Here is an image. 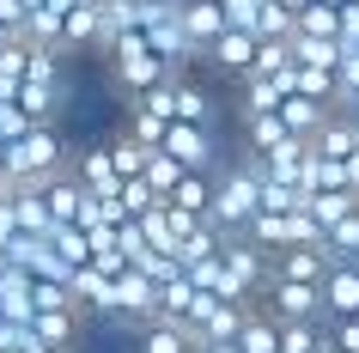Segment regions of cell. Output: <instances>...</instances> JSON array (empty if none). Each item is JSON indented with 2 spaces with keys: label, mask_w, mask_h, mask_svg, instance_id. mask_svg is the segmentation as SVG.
Returning a JSON list of instances; mask_svg holds the SVG:
<instances>
[{
  "label": "cell",
  "mask_w": 359,
  "mask_h": 353,
  "mask_svg": "<svg viewBox=\"0 0 359 353\" xmlns=\"http://www.w3.org/2000/svg\"><path fill=\"white\" fill-rule=\"evenodd\" d=\"M256 213H262V177L250 165V152H238V159H226V165L213 171V213L208 220L226 238H244L250 225H256Z\"/></svg>",
  "instance_id": "6da1fadb"
},
{
  "label": "cell",
  "mask_w": 359,
  "mask_h": 353,
  "mask_svg": "<svg viewBox=\"0 0 359 353\" xmlns=\"http://www.w3.org/2000/svg\"><path fill=\"white\" fill-rule=\"evenodd\" d=\"M104 74H110V92L122 98H140L152 92V86H165V79H177V67H170L158 49L147 43V31H128V37L116 43L110 55H104Z\"/></svg>",
  "instance_id": "7a4b0ae2"
},
{
  "label": "cell",
  "mask_w": 359,
  "mask_h": 353,
  "mask_svg": "<svg viewBox=\"0 0 359 353\" xmlns=\"http://www.w3.org/2000/svg\"><path fill=\"white\" fill-rule=\"evenodd\" d=\"M256 305L274 323H329L323 317V286H299V280H268Z\"/></svg>",
  "instance_id": "3957f363"
},
{
  "label": "cell",
  "mask_w": 359,
  "mask_h": 353,
  "mask_svg": "<svg viewBox=\"0 0 359 353\" xmlns=\"http://www.w3.org/2000/svg\"><path fill=\"white\" fill-rule=\"evenodd\" d=\"M165 152L183 171H219L226 165V159H219V128H195V122H170Z\"/></svg>",
  "instance_id": "277c9868"
},
{
  "label": "cell",
  "mask_w": 359,
  "mask_h": 353,
  "mask_svg": "<svg viewBox=\"0 0 359 353\" xmlns=\"http://www.w3.org/2000/svg\"><path fill=\"white\" fill-rule=\"evenodd\" d=\"M183 31H189L195 67H208V49L231 31V19H226V6H219V0H183Z\"/></svg>",
  "instance_id": "5b68a950"
},
{
  "label": "cell",
  "mask_w": 359,
  "mask_h": 353,
  "mask_svg": "<svg viewBox=\"0 0 359 353\" xmlns=\"http://www.w3.org/2000/svg\"><path fill=\"white\" fill-rule=\"evenodd\" d=\"M67 171L79 177V189H86V195H116V189H122V177H116V159H110V140L79 147L74 159H67Z\"/></svg>",
  "instance_id": "8992f818"
},
{
  "label": "cell",
  "mask_w": 359,
  "mask_h": 353,
  "mask_svg": "<svg viewBox=\"0 0 359 353\" xmlns=\"http://www.w3.org/2000/svg\"><path fill=\"white\" fill-rule=\"evenodd\" d=\"M116 317L122 323H152L158 317V280L128 268V274H116Z\"/></svg>",
  "instance_id": "52a82bcc"
},
{
  "label": "cell",
  "mask_w": 359,
  "mask_h": 353,
  "mask_svg": "<svg viewBox=\"0 0 359 353\" xmlns=\"http://www.w3.org/2000/svg\"><path fill=\"white\" fill-rule=\"evenodd\" d=\"M311 152H317V159H335V165H347V177H353V159H359V122H353L347 110H335L317 134H311Z\"/></svg>",
  "instance_id": "ba28073f"
},
{
  "label": "cell",
  "mask_w": 359,
  "mask_h": 353,
  "mask_svg": "<svg viewBox=\"0 0 359 353\" xmlns=\"http://www.w3.org/2000/svg\"><path fill=\"white\" fill-rule=\"evenodd\" d=\"M323 317L329 323L359 317V262H335L329 268V280H323Z\"/></svg>",
  "instance_id": "9c48e42d"
},
{
  "label": "cell",
  "mask_w": 359,
  "mask_h": 353,
  "mask_svg": "<svg viewBox=\"0 0 359 353\" xmlns=\"http://www.w3.org/2000/svg\"><path fill=\"white\" fill-rule=\"evenodd\" d=\"M335 268V256L323 244H304V250H280L274 256V280H299V286H323Z\"/></svg>",
  "instance_id": "30bf717a"
},
{
  "label": "cell",
  "mask_w": 359,
  "mask_h": 353,
  "mask_svg": "<svg viewBox=\"0 0 359 353\" xmlns=\"http://www.w3.org/2000/svg\"><path fill=\"white\" fill-rule=\"evenodd\" d=\"M256 49H262V37H250V31H238V25H231L226 37H219V43L208 49V67H213V74L244 79L250 67H256Z\"/></svg>",
  "instance_id": "8fae6325"
},
{
  "label": "cell",
  "mask_w": 359,
  "mask_h": 353,
  "mask_svg": "<svg viewBox=\"0 0 359 353\" xmlns=\"http://www.w3.org/2000/svg\"><path fill=\"white\" fill-rule=\"evenodd\" d=\"M43 201H49V220H55V225H79V220H86V201H92V195L79 189L74 171H61V177H49V183H43Z\"/></svg>",
  "instance_id": "7c38bea8"
},
{
  "label": "cell",
  "mask_w": 359,
  "mask_h": 353,
  "mask_svg": "<svg viewBox=\"0 0 359 353\" xmlns=\"http://www.w3.org/2000/svg\"><path fill=\"white\" fill-rule=\"evenodd\" d=\"M170 92H177V122H195V128H219V110H213V92L201 79L177 74L170 79Z\"/></svg>",
  "instance_id": "4fadbf2b"
},
{
  "label": "cell",
  "mask_w": 359,
  "mask_h": 353,
  "mask_svg": "<svg viewBox=\"0 0 359 353\" xmlns=\"http://www.w3.org/2000/svg\"><path fill=\"white\" fill-rule=\"evenodd\" d=\"M74 305L92 317H116V274H104V268H79L74 274Z\"/></svg>",
  "instance_id": "5bb4252c"
},
{
  "label": "cell",
  "mask_w": 359,
  "mask_h": 353,
  "mask_svg": "<svg viewBox=\"0 0 359 353\" xmlns=\"http://www.w3.org/2000/svg\"><path fill=\"white\" fill-rule=\"evenodd\" d=\"M79 317H86V311H37V317H31V335H37L49 353H74Z\"/></svg>",
  "instance_id": "9a60e30c"
},
{
  "label": "cell",
  "mask_w": 359,
  "mask_h": 353,
  "mask_svg": "<svg viewBox=\"0 0 359 353\" xmlns=\"http://www.w3.org/2000/svg\"><path fill=\"white\" fill-rule=\"evenodd\" d=\"M140 353H201V341L189 335V323H140Z\"/></svg>",
  "instance_id": "2e32d148"
},
{
  "label": "cell",
  "mask_w": 359,
  "mask_h": 353,
  "mask_svg": "<svg viewBox=\"0 0 359 353\" xmlns=\"http://www.w3.org/2000/svg\"><path fill=\"white\" fill-rule=\"evenodd\" d=\"M0 317L6 323H31L37 317V298H31V274L25 268H6L0 274Z\"/></svg>",
  "instance_id": "e0dca14e"
},
{
  "label": "cell",
  "mask_w": 359,
  "mask_h": 353,
  "mask_svg": "<svg viewBox=\"0 0 359 353\" xmlns=\"http://www.w3.org/2000/svg\"><path fill=\"white\" fill-rule=\"evenodd\" d=\"M353 207H359V189H311V195H304V213H311L323 232H329V225H341Z\"/></svg>",
  "instance_id": "ac0fdd59"
},
{
  "label": "cell",
  "mask_w": 359,
  "mask_h": 353,
  "mask_svg": "<svg viewBox=\"0 0 359 353\" xmlns=\"http://www.w3.org/2000/svg\"><path fill=\"white\" fill-rule=\"evenodd\" d=\"M170 207H183V213H195V220H208L213 213V171H183V183L165 195Z\"/></svg>",
  "instance_id": "d6986e66"
},
{
  "label": "cell",
  "mask_w": 359,
  "mask_h": 353,
  "mask_svg": "<svg viewBox=\"0 0 359 353\" xmlns=\"http://www.w3.org/2000/svg\"><path fill=\"white\" fill-rule=\"evenodd\" d=\"M280 140H292L280 122V110H262V116H244V152H274Z\"/></svg>",
  "instance_id": "ffe728a7"
},
{
  "label": "cell",
  "mask_w": 359,
  "mask_h": 353,
  "mask_svg": "<svg viewBox=\"0 0 359 353\" xmlns=\"http://www.w3.org/2000/svg\"><path fill=\"white\" fill-rule=\"evenodd\" d=\"M49 244H55V256L67 262L74 274H79V268H92V256H97V250H92V232H86V225H55V238H49Z\"/></svg>",
  "instance_id": "44dd1931"
},
{
  "label": "cell",
  "mask_w": 359,
  "mask_h": 353,
  "mask_svg": "<svg viewBox=\"0 0 359 353\" xmlns=\"http://www.w3.org/2000/svg\"><path fill=\"white\" fill-rule=\"evenodd\" d=\"M292 37H323V43H341V6H304L299 25H292Z\"/></svg>",
  "instance_id": "7402d4cb"
},
{
  "label": "cell",
  "mask_w": 359,
  "mask_h": 353,
  "mask_svg": "<svg viewBox=\"0 0 359 353\" xmlns=\"http://www.w3.org/2000/svg\"><path fill=\"white\" fill-rule=\"evenodd\" d=\"M238 347H244V353H280V323L256 305V311H250V323H244V335H238Z\"/></svg>",
  "instance_id": "603a6c76"
},
{
  "label": "cell",
  "mask_w": 359,
  "mask_h": 353,
  "mask_svg": "<svg viewBox=\"0 0 359 353\" xmlns=\"http://www.w3.org/2000/svg\"><path fill=\"white\" fill-rule=\"evenodd\" d=\"M329 323H280V353H323Z\"/></svg>",
  "instance_id": "cb8c5ba5"
},
{
  "label": "cell",
  "mask_w": 359,
  "mask_h": 353,
  "mask_svg": "<svg viewBox=\"0 0 359 353\" xmlns=\"http://www.w3.org/2000/svg\"><path fill=\"white\" fill-rule=\"evenodd\" d=\"M323 250H329L335 262H359V207H353L341 225H329V232H323Z\"/></svg>",
  "instance_id": "d4e9b609"
},
{
  "label": "cell",
  "mask_w": 359,
  "mask_h": 353,
  "mask_svg": "<svg viewBox=\"0 0 359 353\" xmlns=\"http://www.w3.org/2000/svg\"><path fill=\"white\" fill-rule=\"evenodd\" d=\"M147 183L158 189V195H170V189L183 183V165H177V159H170V152L158 147V152H152V159H147Z\"/></svg>",
  "instance_id": "484cf974"
},
{
  "label": "cell",
  "mask_w": 359,
  "mask_h": 353,
  "mask_svg": "<svg viewBox=\"0 0 359 353\" xmlns=\"http://www.w3.org/2000/svg\"><path fill=\"white\" fill-rule=\"evenodd\" d=\"M31 128H37V122H31V116L19 110V98H0V140L13 147V140H25Z\"/></svg>",
  "instance_id": "4316f807"
},
{
  "label": "cell",
  "mask_w": 359,
  "mask_h": 353,
  "mask_svg": "<svg viewBox=\"0 0 359 353\" xmlns=\"http://www.w3.org/2000/svg\"><path fill=\"white\" fill-rule=\"evenodd\" d=\"M25 19H31V6H25V0H0V25H6L13 37H25Z\"/></svg>",
  "instance_id": "83f0119b"
},
{
  "label": "cell",
  "mask_w": 359,
  "mask_h": 353,
  "mask_svg": "<svg viewBox=\"0 0 359 353\" xmlns=\"http://www.w3.org/2000/svg\"><path fill=\"white\" fill-rule=\"evenodd\" d=\"M280 6H286V13H292V19H299L304 6H317V0H280Z\"/></svg>",
  "instance_id": "f1b7e54d"
},
{
  "label": "cell",
  "mask_w": 359,
  "mask_h": 353,
  "mask_svg": "<svg viewBox=\"0 0 359 353\" xmlns=\"http://www.w3.org/2000/svg\"><path fill=\"white\" fill-rule=\"evenodd\" d=\"M201 353H244L238 341H219V347H201Z\"/></svg>",
  "instance_id": "f546056e"
},
{
  "label": "cell",
  "mask_w": 359,
  "mask_h": 353,
  "mask_svg": "<svg viewBox=\"0 0 359 353\" xmlns=\"http://www.w3.org/2000/svg\"><path fill=\"white\" fill-rule=\"evenodd\" d=\"M0 43H13V31H6V25H0Z\"/></svg>",
  "instance_id": "4dcf8cb0"
},
{
  "label": "cell",
  "mask_w": 359,
  "mask_h": 353,
  "mask_svg": "<svg viewBox=\"0 0 359 353\" xmlns=\"http://www.w3.org/2000/svg\"><path fill=\"white\" fill-rule=\"evenodd\" d=\"M347 6H359V0H347Z\"/></svg>",
  "instance_id": "1f68e13d"
},
{
  "label": "cell",
  "mask_w": 359,
  "mask_h": 353,
  "mask_svg": "<svg viewBox=\"0 0 359 353\" xmlns=\"http://www.w3.org/2000/svg\"><path fill=\"white\" fill-rule=\"evenodd\" d=\"M43 353H49V347H43Z\"/></svg>",
  "instance_id": "d6a6232c"
}]
</instances>
